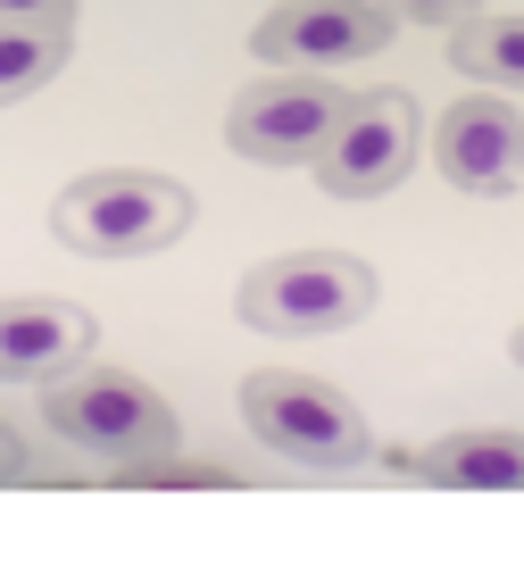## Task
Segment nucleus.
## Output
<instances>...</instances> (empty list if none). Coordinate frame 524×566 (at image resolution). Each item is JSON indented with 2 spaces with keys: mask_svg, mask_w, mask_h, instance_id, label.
<instances>
[{
  "mask_svg": "<svg viewBox=\"0 0 524 566\" xmlns=\"http://www.w3.org/2000/svg\"><path fill=\"white\" fill-rule=\"evenodd\" d=\"M42 424H51L67 450L101 459L108 475H117V467H142V459H158V450L184 442V417H175V408L158 400L142 375L92 367V358L42 384Z\"/></svg>",
  "mask_w": 524,
  "mask_h": 566,
  "instance_id": "nucleus-4",
  "label": "nucleus"
},
{
  "mask_svg": "<svg viewBox=\"0 0 524 566\" xmlns=\"http://www.w3.org/2000/svg\"><path fill=\"white\" fill-rule=\"evenodd\" d=\"M75 51V25H9L0 18V108L34 101Z\"/></svg>",
  "mask_w": 524,
  "mask_h": 566,
  "instance_id": "nucleus-12",
  "label": "nucleus"
},
{
  "mask_svg": "<svg viewBox=\"0 0 524 566\" xmlns=\"http://www.w3.org/2000/svg\"><path fill=\"white\" fill-rule=\"evenodd\" d=\"M417 142H425V125H417V101H408L400 84L349 92L342 125L316 142L308 176H316V192H325V200H384V192H400V184H408Z\"/></svg>",
  "mask_w": 524,
  "mask_h": 566,
  "instance_id": "nucleus-5",
  "label": "nucleus"
},
{
  "mask_svg": "<svg viewBox=\"0 0 524 566\" xmlns=\"http://www.w3.org/2000/svg\"><path fill=\"white\" fill-rule=\"evenodd\" d=\"M507 358H516V367H524V325H516V334H507Z\"/></svg>",
  "mask_w": 524,
  "mask_h": 566,
  "instance_id": "nucleus-17",
  "label": "nucleus"
},
{
  "mask_svg": "<svg viewBox=\"0 0 524 566\" xmlns=\"http://www.w3.org/2000/svg\"><path fill=\"white\" fill-rule=\"evenodd\" d=\"M192 233V192L150 167H92L51 200V242L75 259H158Z\"/></svg>",
  "mask_w": 524,
  "mask_h": 566,
  "instance_id": "nucleus-2",
  "label": "nucleus"
},
{
  "mask_svg": "<svg viewBox=\"0 0 524 566\" xmlns=\"http://www.w3.org/2000/svg\"><path fill=\"white\" fill-rule=\"evenodd\" d=\"M342 108H349L342 84L300 75V67H266L259 84H242L226 101V142L250 167H308L316 142L342 125Z\"/></svg>",
  "mask_w": 524,
  "mask_h": 566,
  "instance_id": "nucleus-6",
  "label": "nucleus"
},
{
  "mask_svg": "<svg viewBox=\"0 0 524 566\" xmlns=\"http://www.w3.org/2000/svg\"><path fill=\"white\" fill-rule=\"evenodd\" d=\"M450 67L467 75V84L524 92V18H491V9L458 18L450 25Z\"/></svg>",
  "mask_w": 524,
  "mask_h": 566,
  "instance_id": "nucleus-11",
  "label": "nucleus"
},
{
  "mask_svg": "<svg viewBox=\"0 0 524 566\" xmlns=\"http://www.w3.org/2000/svg\"><path fill=\"white\" fill-rule=\"evenodd\" d=\"M400 25H458V18H474L483 0H384Z\"/></svg>",
  "mask_w": 524,
  "mask_h": 566,
  "instance_id": "nucleus-14",
  "label": "nucleus"
},
{
  "mask_svg": "<svg viewBox=\"0 0 524 566\" xmlns=\"http://www.w3.org/2000/svg\"><path fill=\"white\" fill-rule=\"evenodd\" d=\"M433 167L450 176V192H467V200H507L524 184V108H507V92L474 84L467 101L441 108Z\"/></svg>",
  "mask_w": 524,
  "mask_h": 566,
  "instance_id": "nucleus-8",
  "label": "nucleus"
},
{
  "mask_svg": "<svg viewBox=\"0 0 524 566\" xmlns=\"http://www.w3.org/2000/svg\"><path fill=\"white\" fill-rule=\"evenodd\" d=\"M9 25H75V0H0Z\"/></svg>",
  "mask_w": 524,
  "mask_h": 566,
  "instance_id": "nucleus-16",
  "label": "nucleus"
},
{
  "mask_svg": "<svg viewBox=\"0 0 524 566\" xmlns=\"http://www.w3.org/2000/svg\"><path fill=\"white\" fill-rule=\"evenodd\" d=\"M400 18L384 0H283L250 25V51L266 67H300V75H333V67H358V59L391 51Z\"/></svg>",
  "mask_w": 524,
  "mask_h": 566,
  "instance_id": "nucleus-7",
  "label": "nucleus"
},
{
  "mask_svg": "<svg viewBox=\"0 0 524 566\" xmlns=\"http://www.w3.org/2000/svg\"><path fill=\"white\" fill-rule=\"evenodd\" d=\"M42 467H34V450H25V433L9 417H0V483H34Z\"/></svg>",
  "mask_w": 524,
  "mask_h": 566,
  "instance_id": "nucleus-15",
  "label": "nucleus"
},
{
  "mask_svg": "<svg viewBox=\"0 0 524 566\" xmlns=\"http://www.w3.org/2000/svg\"><path fill=\"white\" fill-rule=\"evenodd\" d=\"M375 301H384V275L358 250H275L242 275L233 317L275 342H325V334L367 325Z\"/></svg>",
  "mask_w": 524,
  "mask_h": 566,
  "instance_id": "nucleus-1",
  "label": "nucleus"
},
{
  "mask_svg": "<svg viewBox=\"0 0 524 566\" xmlns=\"http://www.w3.org/2000/svg\"><path fill=\"white\" fill-rule=\"evenodd\" d=\"M101 350V317L59 292H18L0 301V384H51Z\"/></svg>",
  "mask_w": 524,
  "mask_h": 566,
  "instance_id": "nucleus-9",
  "label": "nucleus"
},
{
  "mask_svg": "<svg viewBox=\"0 0 524 566\" xmlns=\"http://www.w3.org/2000/svg\"><path fill=\"white\" fill-rule=\"evenodd\" d=\"M242 424H250V442H266L300 475H358V467H375V424L325 375H300V367L242 375Z\"/></svg>",
  "mask_w": 524,
  "mask_h": 566,
  "instance_id": "nucleus-3",
  "label": "nucleus"
},
{
  "mask_svg": "<svg viewBox=\"0 0 524 566\" xmlns=\"http://www.w3.org/2000/svg\"><path fill=\"white\" fill-rule=\"evenodd\" d=\"M117 483H142V492H175V483H192V492H209V483H242L226 459H184V442L158 450V459L142 467H117Z\"/></svg>",
  "mask_w": 524,
  "mask_h": 566,
  "instance_id": "nucleus-13",
  "label": "nucleus"
},
{
  "mask_svg": "<svg viewBox=\"0 0 524 566\" xmlns=\"http://www.w3.org/2000/svg\"><path fill=\"white\" fill-rule=\"evenodd\" d=\"M400 483H433V492H524V433L483 424V433H441L425 450H391Z\"/></svg>",
  "mask_w": 524,
  "mask_h": 566,
  "instance_id": "nucleus-10",
  "label": "nucleus"
}]
</instances>
